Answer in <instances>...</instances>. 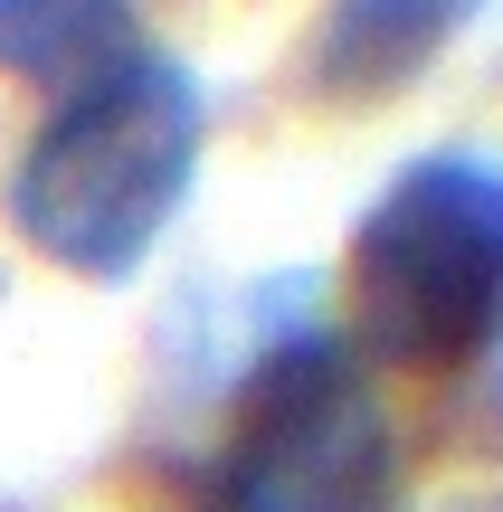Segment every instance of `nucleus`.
<instances>
[{"instance_id":"nucleus-1","label":"nucleus","mask_w":503,"mask_h":512,"mask_svg":"<svg viewBox=\"0 0 503 512\" xmlns=\"http://www.w3.org/2000/svg\"><path fill=\"white\" fill-rule=\"evenodd\" d=\"M200 171V86L181 57L124 48L86 86L57 95V114L29 133L10 171V228L29 256L86 285H124L162 228L181 219Z\"/></svg>"},{"instance_id":"nucleus-2","label":"nucleus","mask_w":503,"mask_h":512,"mask_svg":"<svg viewBox=\"0 0 503 512\" xmlns=\"http://www.w3.org/2000/svg\"><path fill=\"white\" fill-rule=\"evenodd\" d=\"M352 351L380 370H466L503 332V162L418 152L342 247Z\"/></svg>"},{"instance_id":"nucleus-3","label":"nucleus","mask_w":503,"mask_h":512,"mask_svg":"<svg viewBox=\"0 0 503 512\" xmlns=\"http://www.w3.org/2000/svg\"><path fill=\"white\" fill-rule=\"evenodd\" d=\"M399 437L371 370L333 332H295L247 370L228 446L190 512H390Z\"/></svg>"},{"instance_id":"nucleus-4","label":"nucleus","mask_w":503,"mask_h":512,"mask_svg":"<svg viewBox=\"0 0 503 512\" xmlns=\"http://www.w3.org/2000/svg\"><path fill=\"white\" fill-rule=\"evenodd\" d=\"M475 10L485 0H323L314 38H304V76L333 105H380V95L418 86Z\"/></svg>"},{"instance_id":"nucleus-5","label":"nucleus","mask_w":503,"mask_h":512,"mask_svg":"<svg viewBox=\"0 0 503 512\" xmlns=\"http://www.w3.org/2000/svg\"><path fill=\"white\" fill-rule=\"evenodd\" d=\"M124 29H133V0H0V76L67 95L133 48Z\"/></svg>"}]
</instances>
